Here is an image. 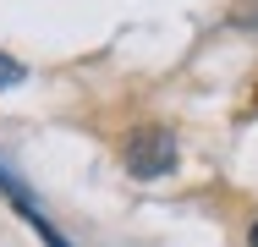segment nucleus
<instances>
[{"label": "nucleus", "instance_id": "f257e3e1", "mask_svg": "<svg viewBox=\"0 0 258 247\" xmlns=\"http://www.w3.org/2000/svg\"><path fill=\"white\" fill-rule=\"evenodd\" d=\"M121 159H126V170H132L138 181H154V176H165V170L176 165V138H170L165 127H143V132L126 138Z\"/></svg>", "mask_w": 258, "mask_h": 247}, {"label": "nucleus", "instance_id": "f03ea898", "mask_svg": "<svg viewBox=\"0 0 258 247\" xmlns=\"http://www.w3.org/2000/svg\"><path fill=\"white\" fill-rule=\"evenodd\" d=\"M0 187L11 193V203H17L22 214H28V225H33V231H39V236H44V242H50V247H66V242H60V236H55V225H50V220H44V214H39V209H33V203H28V198H22V193H17V181H11L6 170H0Z\"/></svg>", "mask_w": 258, "mask_h": 247}, {"label": "nucleus", "instance_id": "7ed1b4c3", "mask_svg": "<svg viewBox=\"0 0 258 247\" xmlns=\"http://www.w3.org/2000/svg\"><path fill=\"white\" fill-rule=\"evenodd\" d=\"M28 72H22V60H11V55H0V88H17Z\"/></svg>", "mask_w": 258, "mask_h": 247}, {"label": "nucleus", "instance_id": "20e7f679", "mask_svg": "<svg viewBox=\"0 0 258 247\" xmlns=\"http://www.w3.org/2000/svg\"><path fill=\"white\" fill-rule=\"evenodd\" d=\"M247 247H258V225H253V231H247Z\"/></svg>", "mask_w": 258, "mask_h": 247}]
</instances>
